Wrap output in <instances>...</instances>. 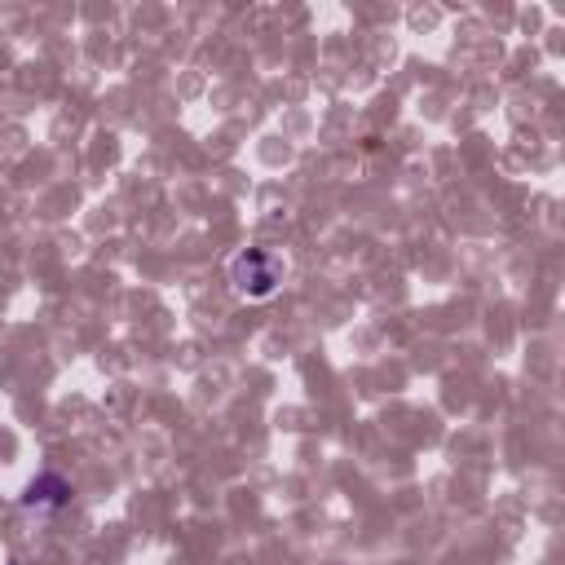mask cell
I'll use <instances>...</instances> for the list:
<instances>
[{
    "label": "cell",
    "instance_id": "obj_1",
    "mask_svg": "<svg viewBox=\"0 0 565 565\" xmlns=\"http://www.w3.org/2000/svg\"><path fill=\"white\" fill-rule=\"evenodd\" d=\"M282 278H288V265L282 256H274L269 247H247L230 261V288L243 297V301H269Z\"/></svg>",
    "mask_w": 565,
    "mask_h": 565
},
{
    "label": "cell",
    "instance_id": "obj_2",
    "mask_svg": "<svg viewBox=\"0 0 565 565\" xmlns=\"http://www.w3.org/2000/svg\"><path fill=\"white\" fill-rule=\"evenodd\" d=\"M71 503V481L63 473H41L27 490H23V508H41V512H58Z\"/></svg>",
    "mask_w": 565,
    "mask_h": 565
}]
</instances>
